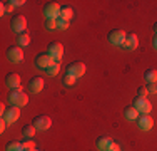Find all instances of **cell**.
<instances>
[{
    "label": "cell",
    "instance_id": "17",
    "mask_svg": "<svg viewBox=\"0 0 157 151\" xmlns=\"http://www.w3.org/2000/svg\"><path fill=\"white\" fill-rule=\"evenodd\" d=\"M139 114H140V112L137 111L134 106H127V108L124 109V116H125L127 121H137V119H139Z\"/></svg>",
    "mask_w": 157,
    "mask_h": 151
},
{
    "label": "cell",
    "instance_id": "11",
    "mask_svg": "<svg viewBox=\"0 0 157 151\" xmlns=\"http://www.w3.org/2000/svg\"><path fill=\"white\" fill-rule=\"evenodd\" d=\"M48 54L55 59V62H59V60L62 59V55H63V45L60 42H52L50 45H48Z\"/></svg>",
    "mask_w": 157,
    "mask_h": 151
},
{
    "label": "cell",
    "instance_id": "5",
    "mask_svg": "<svg viewBox=\"0 0 157 151\" xmlns=\"http://www.w3.org/2000/svg\"><path fill=\"white\" fill-rule=\"evenodd\" d=\"M7 59H9V62L12 64H18L24 60V52H22V47H18V45H12V47L7 49Z\"/></svg>",
    "mask_w": 157,
    "mask_h": 151
},
{
    "label": "cell",
    "instance_id": "23",
    "mask_svg": "<svg viewBox=\"0 0 157 151\" xmlns=\"http://www.w3.org/2000/svg\"><path fill=\"white\" fill-rule=\"evenodd\" d=\"M5 151H24V148H22L20 141H10L9 145H7Z\"/></svg>",
    "mask_w": 157,
    "mask_h": 151
},
{
    "label": "cell",
    "instance_id": "1",
    "mask_svg": "<svg viewBox=\"0 0 157 151\" xmlns=\"http://www.w3.org/2000/svg\"><path fill=\"white\" fill-rule=\"evenodd\" d=\"M7 99H9V103L12 106H17V108H22V106H25L29 103V96L27 92H24L22 89H13L9 92V96H7Z\"/></svg>",
    "mask_w": 157,
    "mask_h": 151
},
{
    "label": "cell",
    "instance_id": "2",
    "mask_svg": "<svg viewBox=\"0 0 157 151\" xmlns=\"http://www.w3.org/2000/svg\"><path fill=\"white\" fill-rule=\"evenodd\" d=\"M85 71H87V67H85V64L84 62H78V60H74V62H70L69 66H67V69H65V72L67 74H70V76H74V77H82V76L85 74Z\"/></svg>",
    "mask_w": 157,
    "mask_h": 151
},
{
    "label": "cell",
    "instance_id": "4",
    "mask_svg": "<svg viewBox=\"0 0 157 151\" xmlns=\"http://www.w3.org/2000/svg\"><path fill=\"white\" fill-rule=\"evenodd\" d=\"M132 106L140 112V114H149V112L152 111V104H151V101H149L147 97H136Z\"/></svg>",
    "mask_w": 157,
    "mask_h": 151
},
{
    "label": "cell",
    "instance_id": "18",
    "mask_svg": "<svg viewBox=\"0 0 157 151\" xmlns=\"http://www.w3.org/2000/svg\"><path fill=\"white\" fill-rule=\"evenodd\" d=\"M144 81L147 84H157V71L155 69H147L144 72Z\"/></svg>",
    "mask_w": 157,
    "mask_h": 151
},
{
    "label": "cell",
    "instance_id": "35",
    "mask_svg": "<svg viewBox=\"0 0 157 151\" xmlns=\"http://www.w3.org/2000/svg\"><path fill=\"white\" fill-rule=\"evenodd\" d=\"M154 32L157 34V22H155V24H154Z\"/></svg>",
    "mask_w": 157,
    "mask_h": 151
},
{
    "label": "cell",
    "instance_id": "27",
    "mask_svg": "<svg viewBox=\"0 0 157 151\" xmlns=\"http://www.w3.org/2000/svg\"><path fill=\"white\" fill-rule=\"evenodd\" d=\"M57 29H59V30H65V29H69V22L63 20V18H57Z\"/></svg>",
    "mask_w": 157,
    "mask_h": 151
},
{
    "label": "cell",
    "instance_id": "30",
    "mask_svg": "<svg viewBox=\"0 0 157 151\" xmlns=\"http://www.w3.org/2000/svg\"><path fill=\"white\" fill-rule=\"evenodd\" d=\"M7 124H9V123H7V121L3 119V118H2V121H0V133H3V131H5Z\"/></svg>",
    "mask_w": 157,
    "mask_h": 151
},
{
    "label": "cell",
    "instance_id": "10",
    "mask_svg": "<svg viewBox=\"0 0 157 151\" xmlns=\"http://www.w3.org/2000/svg\"><path fill=\"white\" fill-rule=\"evenodd\" d=\"M32 124L37 128L39 131H45V129H48V128L52 126V119L48 118V116H35V118L32 119Z\"/></svg>",
    "mask_w": 157,
    "mask_h": 151
},
{
    "label": "cell",
    "instance_id": "16",
    "mask_svg": "<svg viewBox=\"0 0 157 151\" xmlns=\"http://www.w3.org/2000/svg\"><path fill=\"white\" fill-rule=\"evenodd\" d=\"M137 45H139V37H137L136 34H127L125 42H124L122 47H124L125 51H136Z\"/></svg>",
    "mask_w": 157,
    "mask_h": 151
},
{
    "label": "cell",
    "instance_id": "6",
    "mask_svg": "<svg viewBox=\"0 0 157 151\" xmlns=\"http://www.w3.org/2000/svg\"><path fill=\"white\" fill-rule=\"evenodd\" d=\"M33 64H35L37 67H40V69H45L47 71L50 66H54V64H55V59L52 57L48 52H47V54H39L35 57V60H33Z\"/></svg>",
    "mask_w": 157,
    "mask_h": 151
},
{
    "label": "cell",
    "instance_id": "32",
    "mask_svg": "<svg viewBox=\"0 0 157 151\" xmlns=\"http://www.w3.org/2000/svg\"><path fill=\"white\" fill-rule=\"evenodd\" d=\"M10 2L13 3V7H20V5H24V3H25V0H10Z\"/></svg>",
    "mask_w": 157,
    "mask_h": 151
},
{
    "label": "cell",
    "instance_id": "14",
    "mask_svg": "<svg viewBox=\"0 0 157 151\" xmlns=\"http://www.w3.org/2000/svg\"><path fill=\"white\" fill-rule=\"evenodd\" d=\"M137 126H139L140 131H151L152 126H154V119L149 114H142L139 119H137Z\"/></svg>",
    "mask_w": 157,
    "mask_h": 151
},
{
    "label": "cell",
    "instance_id": "12",
    "mask_svg": "<svg viewBox=\"0 0 157 151\" xmlns=\"http://www.w3.org/2000/svg\"><path fill=\"white\" fill-rule=\"evenodd\" d=\"M5 86H7V88H9L10 91L20 89V76H18L17 72L7 74V77H5Z\"/></svg>",
    "mask_w": 157,
    "mask_h": 151
},
{
    "label": "cell",
    "instance_id": "15",
    "mask_svg": "<svg viewBox=\"0 0 157 151\" xmlns=\"http://www.w3.org/2000/svg\"><path fill=\"white\" fill-rule=\"evenodd\" d=\"M42 89H44V79L40 77V76H33L30 79V82H29V91H30L32 94H37Z\"/></svg>",
    "mask_w": 157,
    "mask_h": 151
},
{
    "label": "cell",
    "instance_id": "36",
    "mask_svg": "<svg viewBox=\"0 0 157 151\" xmlns=\"http://www.w3.org/2000/svg\"><path fill=\"white\" fill-rule=\"evenodd\" d=\"M32 151H40V149H39V148H35V149H32Z\"/></svg>",
    "mask_w": 157,
    "mask_h": 151
},
{
    "label": "cell",
    "instance_id": "33",
    "mask_svg": "<svg viewBox=\"0 0 157 151\" xmlns=\"http://www.w3.org/2000/svg\"><path fill=\"white\" fill-rule=\"evenodd\" d=\"M5 12H7V10H5V3L2 2V3H0V15H3Z\"/></svg>",
    "mask_w": 157,
    "mask_h": 151
},
{
    "label": "cell",
    "instance_id": "25",
    "mask_svg": "<svg viewBox=\"0 0 157 151\" xmlns=\"http://www.w3.org/2000/svg\"><path fill=\"white\" fill-rule=\"evenodd\" d=\"M59 71H60V64H59V62H55L54 66H50V67H48V69L45 71V72H47L48 76H52V77H54V76H57V74H59Z\"/></svg>",
    "mask_w": 157,
    "mask_h": 151
},
{
    "label": "cell",
    "instance_id": "19",
    "mask_svg": "<svg viewBox=\"0 0 157 151\" xmlns=\"http://www.w3.org/2000/svg\"><path fill=\"white\" fill-rule=\"evenodd\" d=\"M35 131H37V128L33 126V124H27V126L22 128V134H24V138H27V139H32L33 136H35Z\"/></svg>",
    "mask_w": 157,
    "mask_h": 151
},
{
    "label": "cell",
    "instance_id": "13",
    "mask_svg": "<svg viewBox=\"0 0 157 151\" xmlns=\"http://www.w3.org/2000/svg\"><path fill=\"white\" fill-rule=\"evenodd\" d=\"M2 118L5 119V121H7V123H9V124L15 123V121H17L18 118H20V109H18L17 106H10V108L7 109V111H5V114H3Z\"/></svg>",
    "mask_w": 157,
    "mask_h": 151
},
{
    "label": "cell",
    "instance_id": "7",
    "mask_svg": "<svg viewBox=\"0 0 157 151\" xmlns=\"http://www.w3.org/2000/svg\"><path fill=\"white\" fill-rule=\"evenodd\" d=\"M97 148H99V151H119L121 149L117 143H114L110 138H105V136L97 139Z\"/></svg>",
    "mask_w": 157,
    "mask_h": 151
},
{
    "label": "cell",
    "instance_id": "26",
    "mask_svg": "<svg viewBox=\"0 0 157 151\" xmlns=\"http://www.w3.org/2000/svg\"><path fill=\"white\" fill-rule=\"evenodd\" d=\"M22 148H24V151H32V149H35L37 146L32 139H25V141L22 143Z\"/></svg>",
    "mask_w": 157,
    "mask_h": 151
},
{
    "label": "cell",
    "instance_id": "20",
    "mask_svg": "<svg viewBox=\"0 0 157 151\" xmlns=\"http://www.w3.org/2000/svg\"><path fill=\"white\" fill-rule=\"evenodd\" d=\"M29 44H30V35H29L27 32L18 34V35H17V45H18V47H27Z\"/></svg>",
    "mask_w": 157,
    "mask_h": 151
},
{
    "label": "cell",
    "instance_id": "3",
    "mask_svg": "<svg viewBox=\"0 0 157 151\" xmlns=\"http://www.w3.org/2000/svg\"><path fill=\"white\" fill-rule=\"evenodd\" d=\"M60 10H62V7L59 5L57 2H48V3L44 5V15H45L47 18L57 20V18L60 17Z\"/></svg>",
    "mask_w": 157,
    "mask_h": 151
},
{
    "label": "cell",
    "instance_id": "21",
    "mask_svg": "<svg viewBox=\"0 0 157 151\" xmlns=\"http://www.w3.org/2000/svg\"><path fill=\"white\" fill-rule=\"evenodd\" d=\"M72 17H74V9H72V7H62V10H60V17H59V18H63V20L69 22Z\"/></svg>",
    "mask_w": 157,
    "mask_h": 151
},
{
    "label": "cell",
    "instance_id": "9",
    "mask_svg": "<svg viewBox=\"0 0 157 151\" xmlns=\"http://www.w3.org/2000/svg\"><path fill=\"white\" fill-rule=\"evenodd\" d=\"M10 25H12V30H15V32H17V35H18V34H24L25 29H27V18H25L24 15H17V17L12 18Z\"/></svg>",
    "mask_w": 157,
    "mask_h": 151
},
{
    "label": "cell",
    "instance_id": "37",
    "mask_svg": "<svg viewBox=\"0 0 157 151\" xmlns=\"http://www.w3.org/2000/svg\"><path fill=\"white\" fill-rule=\"evenodd\" d=\"M119 151H121V149H119Z\"/></svg>",
    "mask_w": 157,
    "mask_h": 151
},
{
    "label": "cell",
    "instance_id": "24",
    "mask_svg": "<svg viewBox=\"0 0 157 151\" xmlns=\"http://www.w3.org/2000/svg\"><path fill=\"white\" fill-rule=\"evenodd\" d=\"M44 27H45V30H55L57 29V20H54V18H45Z\"/></svg>",
    "mask_w": 157,
    "mask_h": 151
},
{
    "label": "cell",
    "instance_id": "29",
    "mask_svg": "<svg viewBox=\"0 0 157 151\" xmlns=\"http://www.w3.org/2000/svg\"><path fill=\"white\" fill-rule=\"evenodd\" d=\"M147 91L151 94H157V84H147Z\"/></svg>",
    "mask_w": 157,
    "mask_h": 151
},
{
    "label": "cell",
    "instance_id": "28",
    "mask_svg": "<svg viewBox=\"0 0 157 151\" xmlns=\"http://www.w3.org/2000/svg\"><path fill=\"white\" fill-rule=\"evenodd\" d=\"M149 94V91H147V88H144V86H140L139 89H137V97H145Z\"/></svg>",
    "mask_w": 157,
    "mask_h": 151
},
{
    "label": "cell",
    "instance_id": "22",
    "mask_svg": "<svg viewBox=\"0 0 157 151\" xmlns=\"http://www.w3.org/2000/svg\"><path fill=\"white\" fill-rule=\"evenodd\" d=\"M75 81H77V79L74 77V76H70V74H67V72L63 74V77H62V84L67 86V88H72V86L75 84Z\"/></svg>",
    "mask_w": 157,
    "mask_h": 151
},
{
    "label": "cell",
    "instance_id": "8",
    "mask_svg": "<svg viewBox=\"0 0 157 151\" xmlns=\"http://www.w3.org/2000/svg\"><path fill=\"white\" fill-rule=\"evenodd\" d=\"M125 37H127V34L122 29H114V30L109 32V42L112 45H121L122 47L124 42H125Z\"/></svg>",
    "mask_w": 157,
    "mask_h": 151
},
{
    "label": "cell",
    "instance_id": "31",
    "mask_svg": "<svg viewBox=\"0 0 157 151\" xmlns=\"http://www.w3.org/2000/svg\"><path fill=\"white\" fill-rule=\"evenodd\" d=\"M3 3H5V10H7V12H12V10H13V3L12 2H3Z\"/></svg>",
    "mask_w": 157,
    "mask_h": 151
},
{
    "label": "cell",
    "instance_id": "34",
    "mask_svg": "<svg viewBox=\"0 0 157 151\" xmlns=\"http://www.w3.org/2000/svg\"><path fill=\"white\" fill-rule=\"evenodd\" d=\"M152 44H154V49H157V34L154 35V40H152Z\"/></svg>",
    "mask_w": 157,
    "mask_h": 151
}]
</instances>
